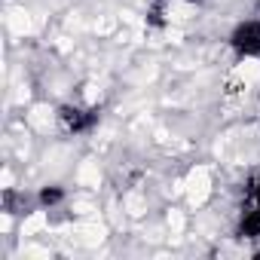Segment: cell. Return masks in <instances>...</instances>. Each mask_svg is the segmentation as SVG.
I'll return each instance as SVG.
<instances>
[{
  "label": "cell",
  "instance_id": "6da1fadb",
  "mask_svg": "<svg viewBox=\"0 0 260 260\" xmlns=\"http://www.w3.org/2000/svg\"><path fill=\"white\" fill-rule=\"evenodd\" d=\"M242 236H260V184L251 178L242 202V220H239Z\"/></svg>",
  "mask_w": 260,
  "mask_h": 260
},
{
  "label": "cell",
  "instance_id": "7a4b0ae2",
  "mask_svg": "<svg viewBox=\"0 0 260 260\" xmlns=\"http://www.w3.org/2000/svg\"><path fill=\"white\" fill-rule=\"evenodd\" d=\"M233 49L245 58L260 55V22H245L233 31Z\"/></svg>",
  "mask_w": 260,
  "mask_h": 260
},
{
  "label": "cell",
  "instance_id": "3957f363",
  "mask_svg": "<svg viewBox=\"0 0 260 260\" xmlns=\"http://www.w3.org/2000/svg\"><path fill=\"white\" fill-rule=\"evenodd\" d=\"M58 122H61V128L64 132H86V128L95 122V113H92V107H83V104H64L61 110H58Z\"/></svg>",
  "mask_w": 260,
  "mask_h": 260
}]
</instances>
